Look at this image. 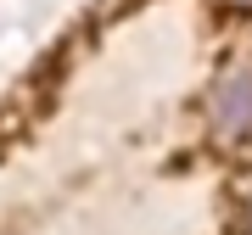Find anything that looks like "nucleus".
Listing matches in <instances>:
<instances>
[{
  "label": "nucleus",
  "mask_w": 252,
  "mask_h": 235,
  "mask_svg": "<svg viewBox=\"0 0 252 235\" xmlns=\"http://www.w3.org/2000/svg\"><path fill=\"white\" fill-rule=\"evenodd\" d=\"M207 129L219 140H247L252 135V67H235L213 84V95H207Z\"/></svg>",
  "instance_id": "nucleus-1"
}]
</instances>
